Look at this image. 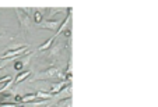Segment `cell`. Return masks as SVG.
<instances>
[{
    "instance_id": "obj_1",
    "label": "cell",
    "mask_w": 158,
    "mask_h": 107,
    "mask_svg": "<svg viewBox=\"0 0 158 107\" xmlns=\"http://www.w3.org/2000/svg\"><path fill=\"white\" fill-rule=\"evenodd\" d=\"M28 75H30V72H24V74H20L18 75V77H17V79H16V82L17 84H18V82H21L24 79V78H27L28 77Z\"/></svg>"
},
{
    "instance_id": "obj_2",
    "label": "cell",
    "mask_w": 158,
    "mask_h": 107,
    "mask_svg": "<svg viewBox=\"0 0 158 107\" xmlns=\"http://www.w3.org/2000/svg\"><path fill=\"white\" fill-rule=\"evenodd\" d=\"M45 25L48 26V28H50V29H55V26H57V21H48Z\"/></svg>"
},
{
    "instance_id": "obj_3",
    "label": "cell",
    "mask_w": 158,
    "mask_h": 107,
    "mask_svg": "<svg viewBox=\"0 0 158 107\" xmlns=\"http://www.w3.org/2000/svg\"><path fill=\"white\" fill-rule=\"evenodd\" d=\"M53 39H55V38L49 39V40H48V43H45V45H42V46H41V47H39V50H43V49H48V47H49V46H50V43L53 42Z\"/></svg>"
},
{
    "instance_id": "obj_4",
    "label": "cell",
    "mask_w": 158,
    "mask_h": 107,
    "mask_svg": "<svg viewBox=\"0 0 158 107\" xmlns=\"http://www.w3.org/2000/svg\"><path fill=\"white\" fill-rule=\"evenodd\" d=\"M36 96H39V97H45V99H50V97H52V95H45V93H42V92H39V93L36 95Z\"/></svg>"
},
{
    "instance_id": "obj_5",
    "label": "cell",
    "mask_w": 158,
    "mask_h": 107,
    "mask_svg": "<svg viewBox=\"0 0 158 107\" xmlns=\"http://www.w3.org/2000/svg\"><path fill=\"white\" fill-rule=\"evenodd\" d=\"M9 81H11V78H10V77H4V78H0V84H2V82H9Z\"/></svg>"
},
{
    "instance_id": "obj_6",
    "label": "cell",
    "mask_w": 158,
    "mask_h": 107,
    "mask_svg": "<svg viewBox=\"0 0 158 107\" xmlns=\"http://www.w3.org/2000/svg\"><path fill=\"white\" fill-rule=\"evenodd\" d=\"M41 18H42V16H41V13H36V21H38V22H39V21H41Z\"/></svg>"
},
{
    "instance_id": "obj_7",
    "label": "cell",
    "mask_w": 158,
    "mask_h": 107,
    "mask_svg": "<svg viewBox=\"0 0 158 107\" xmlns=\"http://www.w3.org/2000/svg\"><path fill=\"white\" fill-rule=\"evenodd\" d=\"M21 65H23V64H21V63H17V64H16V70H20V68H21Z\"/></svg>"
}]
</instances>
